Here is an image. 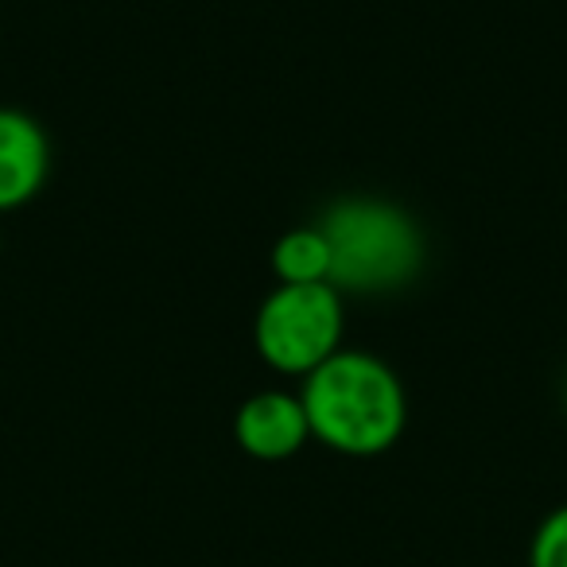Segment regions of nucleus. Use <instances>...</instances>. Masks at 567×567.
<instances>
[{
    "label": "nucleus",
    "instance_id": "obj_1",
    "mask_svg": "<svg viewBox=\"0 0 567 567\" xmlns=\"http://www.w3.org/2000/svg\"><path fill=\"white\" fill-rule=\"evenodd\" d=\"M311 440L347 458H373L396 447L409 427V393L385 358L339 350L300 389Z\"/></svg>",
    "mask_w": 567,
    "mask_h": 567
},
{
    "label": "nucleus",
    "instance_id": "obj_2",
    "mask_svg": "<svg viewBox=\"0 0 567 567\" xmlns=\"http://www.w3.org/2000/svg\"><path fill=\"white\" fill-rule=\"evenodd\" d=\"M316 226L331 245V284L342 296L401 292L424 265L420 221L389 198H339Z\"/></svg>",
    "mask_w": 567,
    "mask_h": 567
},
{
    "label": "nucleus",
    "instance_id": "obj_3",
    "mask_svg": "<svg viewBox=\"0 0 567 567\" xmlns=\"http://www.w3.org/2000/svg\"><path fill=\"white\" fill-rule=\"evenodd\" d=\"M347 308L334 284H276L252 316V347L268 370L308 378L342 350Z\"/></svg>",
    "mask_w": 567,
    "mask_h": 567
},
{
    "label": "nucleus",
    "instance_id": "obj_4",
    "mask_svg": "<svg viewBox=\"0 0 567 567\" xmlns=\"http://www.w3.org/2000/svg\"><path fill=\"white\" fill-rule=\"evenodd\" d=\"M234 440L249 458L260 463H284L303 451L311 440L308 412H303L300 393H284V389H260L245 396L234 416Z\"/></svg>",
    "mask_w": 567,
    "mask_h": 567
},
{
    "label": "nucleus",
    "instance_id": "obj_5",
    "mask_svg": "<svg viewBox=\"0 0 567 567\" xmlns=\"http://www.w3.org/2000/svg\"><path fill=\"white\" fill-rule=\"evenodd\" d=\"M51 175V141L24 110L0 105V214L28 206Z\"/></svg>",
    "mask_w": 567,
    "mask_h": 567
},
{
    "label": "nucleus",
    "instance_id": "obj_6",
    "mask_svg": "<svg viewBox=\"0 0 567 567\" xmlns=\"http://www.w3.org/2000/svg\"><path fill=\"white\" fill-rule=\"evenodd\" d=\"M276 284H331V245L319 226H296L268 252Z\"/></svg>",
    "mask_w": 567,
    "mask_h": 567
},
{
    "label": "nucleus",
    "instance_id": "obj_7",
    "mask_svg": "<svg viewBox=\"0 0 567 567\" xmlns=\"http://www.w3.org/2000/svg\"><path fill=\"white\" fill-rule=\"evenodd\" d=\"M528 567H567V505L551 509L528 540Z\"/></svg>",
    "mask_w": 567,
    "mask_h": 567
}]
</instances>
